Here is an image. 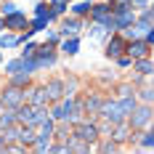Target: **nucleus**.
<instances>
[{
	"label": "nucleus",
	"mask_w": 154,
	"mask_h": 154,
	"mask_svg": "<svg viewBox=\"0 0 154 154\" xmlns=\"http://www.w3.org/2000/svg\"><path fill=\"white\" fill-rule=\"evenodd\" d=\"M136 11H133V5L130 8H117L114 11V27H117V32H122V29H128L130 24H136Z\"/></svg>",
	"instance_id": "nucleus-8"
},
{
	"label": "nucleus",
	"mask_w": 154,
	"mask_h": 154,
	"mask_svg": "<svg viewBox=\"0 0 154 154\" xmlns=\"http://www.w3.org/2000/svg\"><path fill=\"white\" fill-rule=\"evenodd\" d=\"M125 51H128V40H125L122 32H112L109 35V43L104 48V53H106L109 59H117V56H122Z\"/></svg>",
	"instance_id": "nucleus-7"
},
{
	"label": "nucleus",
	"mask_w": 154,
	"mask_h": 154,
	"mask_svg": "<svg viewBox=\"0 0 154 154\" xmlns=\"http://www.w3.org/2000/svg\"><path fill=\"white\" fill-rule=\"evenodd\" d=\"M130 5H133L130 0H112V8H114V11H117V8H130Z\"/></svg>",
	"instance_id": "nucleus-34"
},
{
	"label": "nucleus",
	"mask_w": 154,
	"mask_h": 154,
	"mask_svg": "<svg viewBox=\"0 0 154 154\" xmlns=\"http://www.w3.org/2000/svg\"><path fill=\"white\" fill-rule=\"evenodd\" d=\"M77 29H82V19L80 16H72V19H64L61 21V35H66V37L75 35Z\"/></svg>",
	"instance_id": "nucleus-17"
},
{
	"label": "nucleus",
	"mask_w": 154,
	"mask_h": 154,
	"mask_svg": "<svg viewBox=\"0 0 154 154\" xmlns=\"http://www.w3.org/2000/svg\"><path fill=\"white\" fill-rule=\"evenodd\" d=\"M133 3V8H146L149 5V0H130Z\"/></svg>",
	"instance_id": "nucleus-36"
},
{
	"label": "nucleus",
	"mask_w": 154,
	"mask_h": 154,
	"mask_svg": "<svg viewBox=\"0 0 154 154\" xmlns=\"http://www.w3.org/2000/svg\"><path fill=\"white\" fill-rule=\"evenodd\" d=\"M82 112H85V109H82V101H75V98H69V96H66V98H61V101H53L51 117H53L56 122H61V120L77 122Z\"/></svg>",
	"instance_id": "nucleus-1"
},
{
	"label": "nucleus",
	"mask_w": 154,
	"mask_h": 154,
	"mask_svg": "<svg viewBox=\"0 0 154 154\" xmlns=\"http://www.w3.org/2000/svg\"><path fill=\"white\" fill-rule=\"evenodd\" d=\"M117 149H120V141H106V143H101V152H117Z\"/></svg>",
	"instance_id": "nucleus-31"
},
{
	"label": "nucleus",
	"mask_w": 154,
	"mask_h": 154,
	"mask_svg": "<svg viewBox=\"0 0 154 154\" xmlns=\"http://www.w3.org/2000/svg\"><path fill=\"white\" fill-rule=\"evenodd\" d=\"M72 136L88 141V143H96V141L101 138V128H98L96 122H91V120H77V122H75V133H72Z\"/></svg>",
	"instance_id": "nucleus-5"
},
{
	"label": "nucleus",
	"mask_w": 154,
	"mask_h": 154,
	"mask_svg": "<svg viewBox=\"0 0 154 154\" xmlns=\"http://www.w3.org/2000/svg\"><path fill=\"white\" fill-rule=\"evenodd\" d=\"M91 35H93V37H96V40H104V37H109L112 32H109L106 27L101 24V21H96V24H93V29H91Z\"/></svg>",
	"instance_id": "nucleus-21"
},
{
	"label": "nucleus",
	"mask_w": 154,
	"mask_h": 154,
	"mask_svg": "<svg viewBox=\"0 0 154 154\" xmlns=\"http://www.w3.org/2000/svg\"><path fill=\"white\" fill-rule=\"evenodd\" d=\"M53 133H56V120L51 117L45 120L43 125H37V138H35V152H51V138H53Z\"/></svg>",
	"instance_id": "nucleus-3"
},
{
	"label": "nucleus",
	"mask_w": 154,
	"mask_h": 154,
	"mask_svg": "<svg viewBox=\"0 0 154 154\" xmlns=\"http://www.w3.org/2000/svg\"><path fill=\"white\" fill-rule=\"evenodd\" d=\"M91 0H85V3H77V5H72V14L75 16H85V14H91Z\"/></svg>",
	"instance_id": "nucleus-26"
},
{
	"label": "nucleus",
	"mask_w": 154,
	"mask_h": 154,
	"mask_svg": "<svg viewBox=\"0 0 154 154\" xmlns=\"http://www.w3.org/2000/svg\"><path fill=\"white\" fill-rule=\"evenodd\" d=\"M138 143L143 146V149H154V128H149V130H146V133L141 136V138H138Z\"/></svg>",
	"instance_id": "nucleus-23"
},
{
	"label": "nucleus",
	"mask_w": 154,
	"mask_h": 154,
	"mask_svg": "<svg viewBox=\"0 0 154 154\" xmlns=\"http://www.w3.org/2000/svg\"><path fill=\"white\" fill-rule=\"evenodd\" d=\"M0 11H3V14L8 16V14H14V11H19V8H16L14 3H11V0H5V3H3V8H0Z\"/></svg>",
	"instance_id": "nucleus-33"
},
{
	"label": "nucleus",
	"mask_w": 154,
	"mask_h": 154,
	"mask_svg": "<svg viewBox=\"0 0 154 154\" xmlns=\"http://www.w3.org/2000/svg\"><path fill=\"white\" fill-rule=\"evenodd\" d=\"M35 14H37V16H48L51 21L56 19V16H53V11H48V5H45V3H37V5H35Z\"/></svg>",
	"instance_id": "nucleus-28"
},
{
	"label": "nucleus",
	"mask_w": 154,
	"mask_h": 154,
	"mask_svg": "<svg viewBox=\"0 0 154 154\" xmlns=\"http://www.w3.org/2000/svg\"><path fill=\"white\" fill-rule=\"evenodd\" d=\"M101 106H104V98H101V96H85V101H82V109H85L91 117L101 114Z\"/></svg>",
	"instance_id": "nucleus-13"
},
{
	"label": "nucleus",
	"mask_w": 154,
	"mask_h": 154,
	"mask_svg": "<svg viewBox=\"0 0 154 154\" xmlns=\"http://www.w3.org/2000/svg\"><path fill=\"white\" fill-rule=\"evenodd\" d=\"M133 69H136L138 75L149 77V75H154V61L149 59V56H143V59H136V61H133Z\"/></svg>",
	"instance_id": "nucleus-16"
},
{
	"label": "nucleus",
	"mask_w": 154,
	"mask_h": 154,
	"mask_svg": "<svg viewBox=\"0 0 154 154\" xmlns=\"http://www.w3.org/2000/svg\"><path fill=\"white\" fill-rule=\"evenodd\" d=\"M128 122H130V130H146L154 122V106L152 104H138L133 109V114L128 117Z\"/></svg>",
	"instance_id": "nucleus-2"
},
{
	"label": "nucleus",
	"mask_w": 154,
	"mask_h": 154,
	"mask_svg": "<svg viewBox=\"0 0 154 154\" xmlns=\"http://www.w3.org/2000/svg\"><path fill=\"white\" fill-rule=\"evenodd\" d=\"M138 98L143 104H154V88H143V91L138 93Z\"/></svg>",
	"instance_id": "nucleus-29"
},
{
	"label": "nucleus",
	"mask_w": 154,
	"mask_h": 154,
	"mask_svg": "<svg viewBox=\"0 0 154 154\" xmlns=\"http://www.w3.org/2000/svg\"><path fill=\"white\" fill-rule=\"evenodd\" d=\"M29 77L27 72H19V75H11V85H19V88H27L29 85Z\"/></svg>",
	"instance_id": "nucleus-22"
},
{
	"label": "nucleus",
	"mask_w": 154,
	"mask_h": 154,
	"mask_svg": "<svg viewBox=\"0 0 154 154\" xmlns=\"http://www.w3.org/2000/svg\"><path fill=\"white\" fill-rule=\"evenodd\" d=\"M0 29H5V21H3V19H0Z\"/></svg>",
	"instance_id": "nucleus-38"
},
{
	"label": "nucleus",
	"mask_w": 154,
	"mask_h": 154,
	"mask_svg": "<svg viewBox=\"0 0 154 154\" xmlns=\"http://www.w3.org/2000/svg\"><path fill=\"white\" fill-rule=\"evenodd\" d=\"M149 51H152V45H149L146 40H141V37L128 43V53L133 56V61H136V59H143V56H149Z\"/></svg>",
	"instance_id": "nucleus-9"
},
{
	"label": "nucleus",
	"mask_w": 154,
	"mask_h": 154,
	"mask_svg": "<svg viewBox=\"0 0 154 154\" xmlns=\"http://www.w3.org/2000/svg\"><path fill=\"white\" fill-rule=\"evenodd\" d=\"M0 61H3V56H0Z\"/></svg>",
	"instance_id": "nucleus-39"
},
{
	"label": "nucleus",
	"mask_w": 154,
	"mask_h": 154,
	"mask_svg": "<svg viewBox=\"0 0 154 154\" xmlns=\"http://www.w3.org/2000/svg\"><path fill=\"white\" fill-rule=\"evenodd\" d=\"M45 88H48V96H51V104L66 98V82H61V80H51Z\"/></svg>",
	"instance_id": "nucleus-12"
},
{
	"label": "nucleus",
	"mask_w": 154,
	"mask_h": 154,
	"mask_svg": "<svg viewBox=\"0 0 154 154\" xmlns=\"http://www.w3.org/2000/svg\"><path fill=\"white\" fill-rule=\"evenodd\" d=\"M37 138V128H32V125H21V130H19V141L24 143V146H32Z\"/></svg>",
	"instance_id": "nucleus-18"
},
{
	"label": "nucleus",
	"mask_w": 154,
	"mask_h": 154,
	"mask_svg": "<svg viewBox=\"0 0 154 154\" xmlns=\"http://www.w3.org/2000/svg\"><path fill=\"white\" fill-rule=\"evenodd\" d=\"M51 5H53V16H61L69 8V0H59V3H51Z\"/></svg>",
	"instance_id": "nucleus-30"
},
{
	"label": "nucleus",
	"mask_w": 154,
	"mask_h": 154,
	"mask_svg": "<svg viewBox=\"0 0 154 154\" xmlns=\"http://www.w3.org/2000/svg\"><path fill=\"white\" fill-rule=\"evenodd\" d=\"M48 43L56 45V43H59V32H48Z\"/></svg>",
	"instance_id": "nucleus-37"
},
{
	"label": "nucleus",
	"mask_w": 154,
	"mask_h": 154,
	"mask_svg": "<svg viewBox=\"0 0 154 154\" xmlns=\"http://www.w3.org/2000/svg\"><path fill=\"white\" fill-rule=\"evenodd\" d=\"M37 59V69H45V66H53L56 64V53H48V56H35Z\"/></svg>",
	"instance_id": "nucleus-24"
},
{
	"label": "nucleus",
	"mask_w": 154,
	"mask_h": 154,
	"mask_svg": "<svg viewBox=\"0 0 154 154\" xmlns=\"http://www.w3.org/2000/svg\"><path fill=\"white\" fill-rule=\"evenodd\" d=\"M48 21H51L48 16H37V19L32 21L29 27H32V29H35V32H40V29H45V27H48Z\"/></svg>",
	"instance_id": "nucleus-27"
},
{
	"label": "nucleus",
	"mask_w": 154,
	"mask_h": 154,
	"mask_svg": "<svg viewBox=\"0 0 154 154\" xmlns=\"http://www.w3.org/2000/svg\"><path fill=\"white\" fill-rule=\"evenodd\" d=\"M35 51H37V45H35V43H27L24 51H21V56H24V59H29V56H35Z\"/></svg>",
	"instance_id": "nucleus-32"
},
{
	"label": "nucleus",
	"mask_w": 154,
	"mask_h": 154,
	"mask_svg": "<svg viewBox=\"0 0 154 154\" xmlns=\"http://www.w3.org/2000/svg\"><path fill=\"white\" fill-rule=\"evenodd\" d=\"M19 120H16V109L11 106H0V130H5V128H11V125H16Z\"/></svg>",
	"instance_id": "nucleus-14"
},
{
	"label": "nucleus",
	"mask_w": 154,
	"mask_h": 154,
	"mask_svg": "<svg viewBox=\"0 0 154 154\" xmlns=\"http://www.w3.org/2000/svg\"><path fill=\"white\" fill-rule=\"evenodd\" d=\"M27 98H29L27 88H19V85H8L5 91L0 93V104L11 106V109H19L21 104H27Z\"/></svg>",
	"instance_id": "nucleus-4"
},
{
	"label": "nucleus",
	"mask_w": 154,
	"mask_h": 154,
	"mask_svg": "<svg viewBox=\"0 0 154 154\" xmlns=\"http://www.w3.org/2000/svg\"><path fill=\"white\" fill-rule=\"evenodd\" d=\"M112 11H114V8H112V0H109V3H93V5H91V19H93V21H98V19L109 16Z\"/></svg>",
	"instance_id": "nucleus-15"
},
{
	"label": "nucleus",
	"mask_w": 154,
	"mask_h": 154,
	"mask_svg": "<svg viewBox=\"0 0 154 154\" xmlns=\"http://www.w3.org/2000/svg\"><path fill=\"white\" fill-rule=\"evenodd\" d=\"M101 120L109 125H117V122H125L128 120V114L122 112V106H120V101H106L104 98V106H101Z\"/></svg>",
	"instance_id": "nucleus-6"
},
{
	"label": "nucleus",
	"mask_w": 154,
	"mask_h": 154,
	"mask_svg": "<svg viewBox=\"0 0 154 154\" xmlns=\"http://www.w3.org/2000/svg\"><path fill=\"white\" fill-rule=\"evenodd\" d=\"M29 104H35V106H48L51 104V96H48V88L45 85H37V88H32L29 91V98H27Z\"/></svg>",
	"instance_id": "nucleus-10"
},
{
	"label": "nucleus",
	"mask_w": 154,
	"mask_h": 154,
	"mask_svg": "<svg viewBox=\"0 0 154 154\" xmlns=\"http://www.w3.org/2000/svg\"><path fill=\"white\" fill-rule=\"evenodd\" d=\"M27 27H29V21L21 11H14L5 16V29H27Z\"/></svg>",
	"instance_id": "nucleus-11"
},
{
	"label": "nucleus",
	"mask_w": 154,
	"mask_h": 154,
	"mask_svg": "<svg viewBox=\"0 0 154 154\" xmlns=\"http://www.w3.org/2000/svg\"><path fill=\"white\" fill-rule=\"evenodd\" d=\"M16 45H21V40L16 35H3L0 37V48H16Z\"/></svg>",
	"instance_id": "nucleus-25"
},
{
	"label": "nucleus",
	"mask_w": 154,
	"mask_h": 154,
	"mask_svg": "<svg viewBox=\"0 0 154 154\" xmlns=\"http://www.w3.org/2000/svg\"><path fill=\"white\" fill-rule=\"evenodd\" d=\"M143 40H146V43H149V45H154V27L149 32H146V35H143Z\"/></svg>",
	"instance_id": "nucleus-35"
},
{
	"label": "nucleus",
	"mask_w": 154,
	"mask_h": 154,
	"mask_svg": "<svg viewBox=\"0 0 154 154\" xmlns=\"http://www.w3.org/2000/svg\"><path fill=\"white\" fill-rule=\"evenodd\" d=\"M24 64H27V59L21 56V59H14V61L5 64V75H19V72H24Z\"/></svg>",
	"instance_id": "nucleus-20"
},
{
	"label": "nucleus",
	"mask_w": 154,
	"mask_h": 154,
	"mask_svg": "<svg viewBox=\"0 0 154 154\" xmlns=\"http://www.w3.org/2000/svg\"><path fill=\"white\" fill-rule=\"evenodd\" d=\"M61 51L66 53V56H75L77 51H80V40H77L75 35H72V37H66V40L61 43Z\"/></svg>",
	"instance_id": "nucleus-19"
}]
</instances>
